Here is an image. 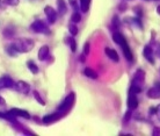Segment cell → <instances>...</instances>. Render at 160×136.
<instances>
[{
  "instance_id": "1",
  "label": "cell",
  "mask_w": 160,
  "mask_h": 136,
  "mask_svg": "<svg viewBox=\"0 0 160 136\" xmlns=\"http://www.w3.org/2000/svg\"><path fill=\"white\" fill-rule=\"evenodd\" d=\"M144 81H145V72L143 71V70H137L136 73H135V76H133V79H132L130 92L136 93V94L142 92Z\"/></svg>"
},
{
  "instance_id": "2",
  "label": "cell",
  "mask_w": 160,
  "mask_h": 136,
  "mask_svg": "<svg viewBox=\"0 0 160 136\" xmlns=\"http://www.w3.org/2000/svg\"><path fill=\"white\" fill-rule=\"evenodd\" d=\"M12 45L14 47L16 52H29L34 48V41L22 37V39H18Z\"/></svg>"
},
{
  "instance_id": "3",
  "label": "cell",
  "mask_w": 160,
  "mask_h": 136,
  "mask_svg": "<svg viewBox=\"0 0 160 136\" xmlns=\"http://www.w3.org/2000/svg\"><path fill=\"white\" fill-rule=\"evenodd\" d=\"M74 100H76V94L73 92H71L68 94L66 98L64 99V101L59 105V107H58V112H60L63 115L66 114V113L72 108L73 104H74Z\"/></svg>"
},
{
  "instance_id": "4",
  "label": "cell",
  "mask_w": 160,
  "mask_h": 136,
  "mask_svg": "<svg viewBox=\"0 0 160 136\" xmlns=\"http://www.w3.org/2000/svg\"><path fill=\"white\" fill-rule=\"evenodd\" d=\"M30 28H32V32L35 33H38V34H50V29L47 24H44L43 21L41 20H37V21H34L30 26Z\"/></svg>"
},
{
  "instance_id": "5",
  "label": "cell",
  "mask_w": 160,
  "mask_h": 136,
  "mask_svg": "<svg viewBox=\"0 0 160 136\" xmlns=\"http://www.w3.org/2000/svg\"><path fill=\"white\" fill-rule=\"evenodd\" d=\"M44 13L47 15V19H48V22L50 24H53L57 20V12L51 7V6H47L44 8Z\"/></svg>"
},
{
  "instance_id": "6",
  "label": "cell",
  "mask_w": 160,
  "mask_h": 136,
  "mask_svg": "<svg viewBox=\"0 0 160 136\" xmlns=\"http://www.w3.org/2000/svg\"><path fill=\"white\" fill-rule=\"evenodd\" d=\"M63 116V114L60 112H56V113H52V114H48V115H45L43 118V122L45 124H50V123H53V122H56L58 121Z\"/></svg>"
},
{
  "instance_id": "7",
  "label": "cell",
  "mask_w": 160,
  "mask_h": 136,
  "mask_svg": "<svg viewBox=\"0 0 160 136\" xmlns=\"http://www.w3.org/2000/svg\"><path fill=\"white\" fill-rule=\"evenodd\" d=\"M14 86V81L11 77L4 76L0 78V90H4V88H11Z\"/></svg>"
},
{
  "instance_id": "8",
  "label": "cell",
  "mask_w": 160,
  "mask_h": 136,
  "mask_svg": "<svg viewBox=\"0 0 160 136\" xmlns=\"http://www.w3.org/2000/svg\"><path fill=\"white\" fill-rule=\"evenodd\" d=\"M148 97L151 98V99H158L160 98V84L159 83H156L153 87H151L148 91Z\"/></svg>"
},
{
  "instance_id": "9",
  "label": "cell",
  "mask_w": 160,
  "mask_h": 136,
  "mask_svg": "<svg viewBox=\"0 0 160 136\" xmlns=\"http://www.w3.org/2000/svg\"><path fill=\"white\" fill-rule=\"evenodd\" d=\"M128 107H129V109H131V111H135V109L138 107V99H137V97H136V93H132V92L129 93Z\"/></svg>"
},
{
  "instance_id": "10",
  "label": "cell",
  "mask_w": 160,
  "mask_h": 136,
  "mask_svg": "<svg viewBox=\"0 0 160 136\" xmlns=\"http://www.w3.org/2000/svg\"><path fill=\"white\" fill-rule=\"evenodd\" d=\"M120 47L122 48V50H123V54H124V56H125V58H127L129 62H132L133 56H132V52H131V50H130V47H129L128 43H127V41L124 40L123 42L120 44Z\"/></svg>"
},
{
  "instance_id": "11",
  "label": "cell",
  "mask_w": 160,
  "mask_h": 136,
  "mask_svg": "<svg viewBox=\"0 0 160 136\" xmlns=\"http://www.w3.org/2000/svg\"><path fill=\"white\" fill-rule=\"evenodd\" d=\"M15 88H16V91H19V92L22 93V94H27V93L30 91L29 84H27L26 81H22V80H19V81L16 83Z\"/></svg>"
},
{
  "instance_id": "12",
  "label": "cell",
  "mask_w": 160,
  "mask_h": 136,
  "mask_svg": "<svg viewBox=\"0 0 160 136\" xmlns=\"http://www.w3.org/2000/svg\"><path fill=\"white\" fill-rule=\"evenodd\" d=\"M104 52H106V55H107V56H108L109 58L112 60V62L117 63V62L120 60V57H118V54L116 52V50H114V49H110V48H106Z\"/></svg>"
},
{
  "instance_id": "13",
  "label": "cell",
  "mask_w": 160,
  "mask_h": 136,
  "mask_svg": "<svg viewBox=\"0 0 160 136\" xmlns=\"http://www.w3.org/2000/svg\"><path fill=\"white\" fill-rule=\"evenodd\" d=\"M11 114L13 116H20V118H23V119H30V115H29L28 112H26L23 109H18V108H13L11 111Z\"/></svg>"
},
{
  "instance_id": "14",
  "label": "cell",
  "mask_w": 160,
  "mask_h": 136,
  "mask_svg": "<svg viewBox=\"0 0 160 136\" xmlns=\"http://www.w3.org/2000/svg\"><path fill=\"white\" fill-rule=\"evenodd\" d=\"M49 52H50V50H49L48 45H43V47H41V49L38 50V60H45L49 57Z\"/></svg>"
},
{
  "instance_id": "15",
  "label": "cell",
  "mask_w": 160,
  "mask_h": 136,
  "mask_svg": "<svg viewBox=\"0 0 160 136\" xmlns=\"http://www.w3.org/2000/svg\"><path fill=\"white\" fill-rule=\"evenodd\" d=\"M143 54H144L145 58H146L150 63H152V64L154 63V60H153V50H152V48H151L150 45H145Z\"/></svg>"
},
{
  "instance_id": "16",
  "label": "cell",
  "mask_w": 160,
  "mask_h": 136,
  "mask_svg": "<svg viewBox=\"0 0 160 136\" xmlns=\"http://www.w3.org/2000/svg\"><path fill=\"white\" fill-rule=\"evenodd\" d=\"M57 6H58V13L60 15H64L66 13V4H65V0H58L57 1Z\"/></svg>"
},
{
  "instance_id": "17",
  "label": "cell",
  "mask_w": 160,
  "mask_h": 136,
  "mask_svg": "<svg viewBox=\"0 0 160 136\" xmlns=\"http://www.w3.org/2000/svg\"><path fill=\"white\" fill-rule=\"evenodd\" d=\"M84 75L88 78H91V79H96L98 78V73H96L93 69L91 68H86L84 70Z\"/></svg>"
},
{
  "instance_id": "18",
  "label": "cell",
  "mask_w": 160,
  "mask_h": 136,
  "mask_svg": "<svg viewBox=\"0 0 160 136\" xmlns=\"http://www.w3.org/2000/svg\"><path fill=\"white\" fill-rule=\"evenodd\" d=\"M89 4H91V0H80V8L82 12H87L89 9Z\"/></svg>"
},
{
  "instance_id": "19",
  "label": "cell",
  "mask_w": 160,
  "mask_h": 136,
  "mask_svg": "<svg viewBox=\"0 0 160 136\" xmlns=\"http://www.w3.org/2000/svg\"><path fill=\"white\" fill-rule=\"evenodd\" d=\"M28 68H29V70H30V72L32 73H34V75H36V73H38V66H37L34 62H28Z\"/></svg>"
},
{
  "instance_id": "20",
  "label": "cell",
  "mask_w": 160,
  "mask_h": 136,
  "mask_svg": "<svg viewBox=\"0 0 160 136\" xmlns=\"http://www.w3.org/2000/svg\"><path fill=\"white\" fill-rule=\"evenodd\" d=\"M80 20H81L80 13L78 12V11H74V13H73L72 16H71V21H72L73 24H78V22H80Z\"/></svg>"
},
{
  "instance_id": "21",
  "label": "cell",
  "mask_w": 160,
  "mask_h": 136,
  "mask_svg": "<svg viewBox=\"0 0 160 136\" xmlns=\"http://www.w3.org/2000/svg\"><path fill=\"white\" fill-rule=\"evenodd\" d=\"M66 42L70 44V47H71V50H72V52H76V50H77V43H76V41H74V39H73V37H68Z\"/></svg>"
},
{
  "instance_id": "22",
  "label": "cell",
  "mask_w": 160,
  "mask_h": 136,
  "mask_svg": "<svg viewBox=\"0 0 160 136\" xmlns=\"http://www.w3.org/2000/svg\"><path fill=\"white\" fill-rule=\"evenodd\" d=\"M68 30H70V33H71V35L72 36H74V35L78 34V28H77L76 24H73V22L68 26Z\"/></svg>"
},
{
  "instance_id": "23",
  "label": "cell",
  "mask_w": 160,
  "mask_h": 136,
  "mask_svg": "<svg viewBox=\"0 0 160 136\" xmlns=\"http://www.w3.org/2000/svg\"><path fill=\"white\" fill-rule=\"evenodd\" d=\"M32 94H34V98H35V99H36V100L38 101V102H40L41 105H45V102H44V100H43V99H42V98H41L40 93L37 92V91H34V92H32Z\"/></svg>"
},
{
  "instance_id": "24",
  "label": "cell",
  "mask_w": 160,
  "mask_h": 136,
  "mask_svg": "<svg viewBox=\"0 0 160 136\" xmlns=\"http://www.w3.org/2000/svg\"><path fill=\"white\" fill-rule=\"evenodd\" d=\"M20 0H4V4L7 6H16Z\"/></svg>"
},
{
  "instance_id": "25",
  "label": "cell",
  "mask_w": 160,
  "mask_h": 136,
  "mask_svg": "<svg viewBox=\"0 0 160 136\" xmlns=\"http://www.w3.org/2000/svg\"><path fill=\"white\" fill-rule=\"evenodd\" d=\"M112 26H114V28H118L120 27V19H118V16H114L112 18Z\"/></svg>"
},
{
  "instance_id": "26",
  "label": "cell",
  "mask_w": 160,
  "mask_h": 136,
  "mask_svg": "<svg viewBox=\"0 0 160 136\" xmlns=\"http://www.w3.org/2000/svg\"><path fill=\"white\" fill-rule=\"evenodd\" d=\"M70 1V4L72 6V8L74 11H78V3H77V0H68Z\"/></svg>"
},
{
  "instance_id": "27",
  "label": "cell",
  "mask_w": 160,
  "mask_h": 136,
  "mask_svg": "<svg viewBox=\"0 0 160 136\" xmlns=\"http://www.w3.org/2000/svg\"><path fill=\"white\" fill-rule=\"evenodd\" d=\"M89 54V43H86L84 45V55H88Z\"/></svg>"
},
{
  "instance_id": "28",
  "label": "cell",
  "mask_w": 160,
  "mask_h": 136,
  "mask_svg": "<svg viewBox=\"0 0 160 136\" xmlns=\"http://www.w3.org/2000/svg\"><path fill=\"white\" fill-rule=\"evenodd\" d=\"M130 114H131V109H129V112H127V114H125V118H124V120H125V121L129 120V119L131 118V115H130Z\"/></svg>"
},
{
  "instance_id": "29",
  "label": "cell",
  "mask_w": 160,
  "mask_h": 136,
  "mask_svg": "<svg viewBox=\"0 0 160 136\" xmlns=\"http://www.w3.org/2000/svg\"><path fill=\"white\" fill-rule=\"evenodd\" d=\"M0 106H1V107L6 106V101H5V99L2 97H0Z\"/></svg>"
},
{
  "instance_id": "30",
  "label": "cell",
  "mask_w": 160,
  "mask_h": 136,
  "mask_svg": "<svg viewBox=\"0 0 160 136\" xmlns=\"http://www.w3.org/2000/svg\"><path fill=\"white\" fill-rule=\"evenodd\" d=\"M153 135L159 136L160 135V129L159 128H154V130H153Z\"/></svg>"
},
{
  "instance_id": "31",
  "label": "cell",
  "mask_w": 160,
  "mask_h": 136,
  "mask_svg": "<svg viewBox=\"0 0 160 136\" xmlns=\"http://www.w3.org/2000/svg\"><path fill=\"white\" fill-rule=\"evenodd\" d=\"M156 114H157V116H158V119L160 120V105H158V107H157Z\"/></svg>"
},
{
  "instance_id": "32",
  "label": "cell",
  "mask_w": 160,
  "mask_h": 136,
  "mask_svg": "<svg viewBox=\"0 0 160 136\" xmlns=\"http://www.w3.org/2000/svg\"><path fill=\"white\" fill-rule=\"evenodd\" d=\"M156 111H157V108H150V109H148V114H150V115H151V114H154Z\"/></svg>"
},
{
  "instance_id": "33",
  "label": "cell",
  "mask_w": 160,
  "mask_h": 136,
  "mask_svg": "<svg viewBox=\"0 0 160 136\" xmlns=\"http://www.w3.org/2000/svg\"><path fill=\"white\" fill-rule=\"evenodd\" d=\"M80 60H81V62H85V56L81 55V56H80Z\"/></svg>"
},
{
  "instance_id": "34",
  "label": "cell",
  "mask_w": 160,
  "mask_h": 136,
  "mask_svg": "<svg viewBox=\"0 0 160 136\" xmlns=\"http://www.w3.org/2000/svg\"><path fill=\"white\" fill-rule=\"evenodd\" d=\"M157 12H158V14H160V6L157 7Z\"/></svg>"
}]
</instances>
